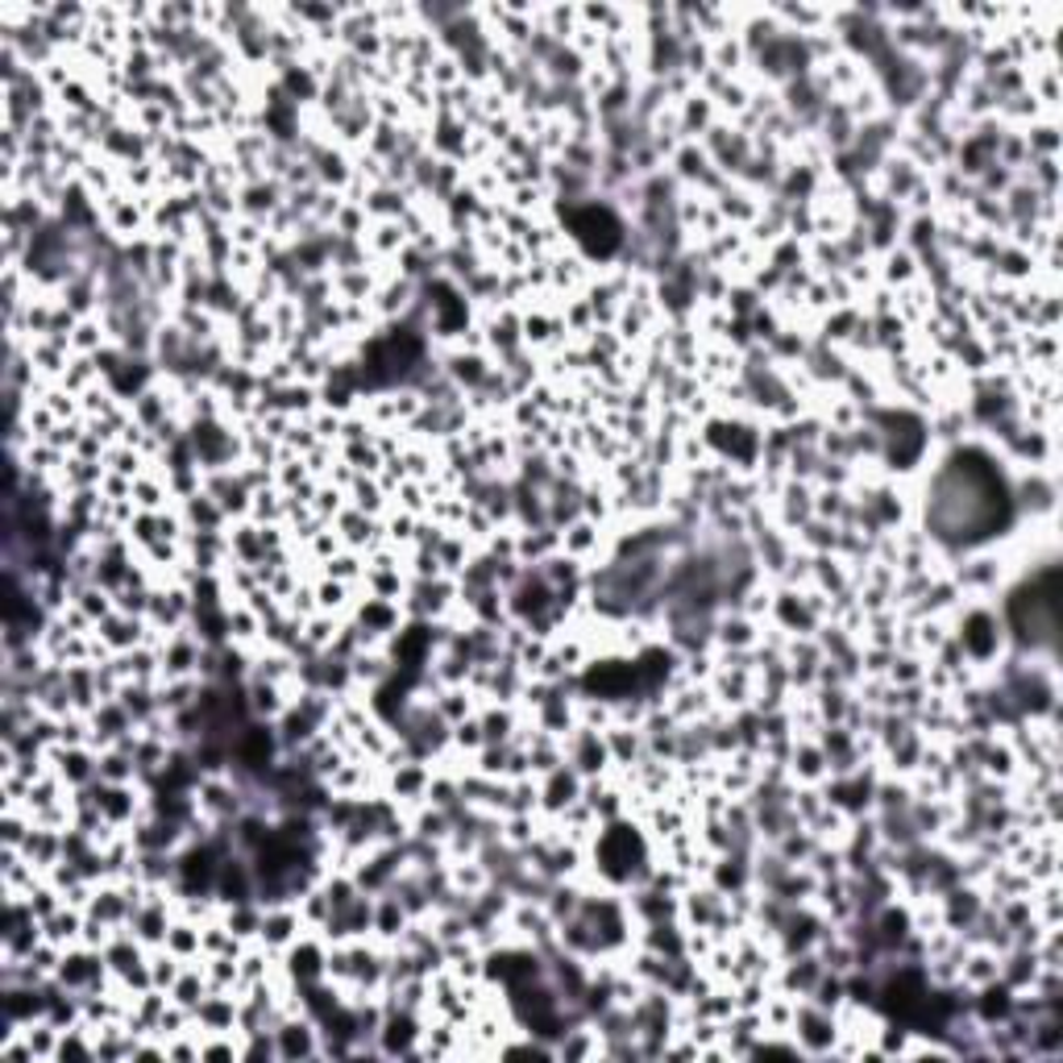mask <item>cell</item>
<instances>
[{
    "label": "cell",
    "mask_w": 1063,
    "mask_h": 1063,
    "mask_svg": "<svg viewBox=\"0 0 1063 1063\" xmlns=\"http://www.w3.org/2000/svg\"><path fill=\"white\" fill-rule=\"evenodd\" d=\"M790 1035L798 1042V1051H802V1060H827L835 1051V1042H839V1035H843L839 1030V1009H823L811 997H798L793 1001Z\"/></svg>",
    "instance_id": "cell-4"
},
{
    "label": "cell",
    "mask_w": 1063,
    "mask_h": 1063,
    "mask_svg": "<svg viewBox=\"0 0 1063 1063\" xmlns=\"http://www.w3.org/2000/svg\"><path fill=\"white\" fill-rule=\"evenodd\" d=\"M101 781H108V786H133L138 781V760L121 748H105L101 752Z\"/></svg>",
    "instance_id": "cell-18"
},
{
    "label": "cell",
    "mask_w": 1063,
    "mask_h": 1063,
    "mask_svg": "<svg viewBox=\"0 0 1063 1063\" xmlns=\"http://www.w3.org/2000/svg\"><path fill=\"white\" fill-rule=\"evenodd\" d=\"M495 1055H499V1060H520V1055H528V1060H557V1055H553V1042L541 1039V1035H528V1030H511V1035L495 1047Z\"/></svg>",
    "instance_id": "cell-15"
},
{
    "label": "cell",
    "mask_w": 1063,
    "mask_h": 1063,
    "mask_svg": "<svg viewBox=\"0 0 1063 1063\" xmlns=\"http://www.w3.org/2000/svg\"><path fill=\"white\" fill-rule=\"evenodd\" d=\"M603 548V523L586 520V516H578L574 523H565L562 528V553L565 557H574V562H590L594 553Z\"/></svg>",
    "instance_id": "cell-11"
},
{
    "label": "cell",
    "mask_w": 1063,
    "mask_h": 1063,
    "mask_svg": "<svg viewBox=\"0 0 1063 1063\" xmlns=\"http://www.w3.org/2000/svg\"><path fill=\"white\" fill-rule=\"evenodd\" d=\"M1018 516L1005 461L980 440H956L926 486V541L943 553H977L1005 536Z\"/></svg>",
    "instance_id": "cell-1"
},
{
    "label": "cell",
    "mask_w": 1063,
    "mask_h": 1063,
    "mask_svg": "<svg viewBox=\"0 0 1063 1063\" xmlns=\"http://www.w3.org/2000/svg\"><path fill=\"white\" fill-rule=\"evenodd\" d=\"M304 931H308V926H304L299 906H295V901H274V906H262V931H258L253 943H262L267 952L283 956Z\"/></svg>",
    "instance_id": "cell-7"
},
{
    "label": "cell",
    "mask_w": 1063,
    "mask_h": 1063,
    "mask_svg": "<svg viewBox=\"0 0 1063 1063\" xmlns=\"http://www.w3.org/2000/svg\"><path fill=\"white\" fill-rule=\"evenodd\" d=\"M449 744L458 752H474L486 744V735H482V723H479V714H470V719H461V723H453V735H449Z\"/></svg>",
    "instance_id": "cell-22"
},
{
    "label": "cell",
    "mask_w": 1063,
    "mask_h": 1063,
    "mask_svg": "<svg viewBox=\"0 0 1063 1063\" xmlns=\"http://www.w3.org/2000/svg\"><path fill=\"white\" fill-rule=\"evenodd\" d=\"M918 274H922V267H918V258L906 246H894V250H885V283H897V287H910Z\"/></svg>",
    "instance_id": "cell-19"
},
{
    "label": "cell",
    "mask_w": 1063,
    "mask_h": 1063,
    "mask_svg": "<svg viewBox=\"0 0 1063 1063\" xmlns=\"http://www.w3.org/2000/svg\"><path fill=\"white\" fill-rule=\"evenodd\" d=\"M731 200H740V191L731 196V188H723V196H719L714 212H719V216H728V212H731ZM735 209H740V221H744V225H752V221L760 216V204H756V200H748V204H735Z\"/></svg>",
    "instance_id": "cell-23"
},
{
    "label": "cell",
    "mask_w": 1063,
    "mask_h": 1063,
    "mask_svg": "<svg viewBox=\"0 0 1063 1063\" xmlns=\"http://www.w3.org/2000/svg\"><path fill=\"white\" fill-rule=\"evenodd\" d=\"M408 926H412V914L403 910V901H399L395 894H378L375 897V938H382L387 947H395Z\"/></svg>",
    "instance_id": "cell-12"
},
{
    "label": "cell",
    "mask_w": 1063,
    "mask_h": 1063,
    "mask_svg": "<svg viewBox=\"0 0 1063 1063\" xmlns=\"http://www.w3.org/2000/svg\"><path fill=\"white\" fill-rule=\"evenodd\" d=\"M221 922H225L237 938L253 943L258 931H262V901H237V906H225V910H221Z\"/></svg>",
    "instance_id": "cell-16"
},
{
    "label": "cell",
    "mask_w": 1063,
    "mask_h": 1063,
    "mask_svg": "<svg viewBox=\"0 0 1063 1063\" xmlns=\"http://www.w3.org/2000/svg\"><path fill=\"white\" fill-rule=\"evenodd\" d=\"M163 947H167L170 956L184 959V964H196V959H204V926L191 922V918H175Z\"/></svg>",
    "instance_id": "cell-13"
},
{
    "label": "cell",
    "mask_w": 1063,
    "mask_h": 1063,
    "mask_svg": "<svg viewBox=\"0 0 1063 1063\" xmlns=\"http://www.w3.org/2000/svg\"><path fill=\"white\" fill-rule=\"evenodd\" d=\"M350 594H354V586H345V582H336V578H324V574H320V582H316V606H320V611L341 615V611L350 606Z\"/></svg>",
    "instance_id": "cell-21"
},
{
    "label": "cell",
    "mask_w": 1063,
    "mask_h": 1063,
    "mask_svg": "<svg viewBox=\"0 0 1063 1063\" xmlns=\"http://www.w3.org/2000/svg\"><path fill=\"white\" fill-rule=\"evenodd\" d=\"M1055 479H1051V470H1030V474H1021V479H1014V503H1018V511H1030V516H1047V511H1055Z\"/></svg>",
    "instance_id": "cell-9"
},
{
    "label": "cell",
    "mask_w": 1063,
    "mask_h": 1063,
    "mask_svg": "<svg viewBox=\"0 0 1063 1063\" xmlns=\"http://www.w3.org/2000/svg\"><path fill=\"white\" fill-rule=\"evenodd\" d=\"M582 790H586V777L569 760L565 765H557L553 772H544L541 777V814H548V818H562L569 806H578L582 802Z\"/></svg>",
    "instance_id": "cell-8"
},
{
    "label": "cell",
    "mask_w": 1063,
    "mask_h": 1063,
    "mask_svg": "<svg viewBox=\"0 0 1063 1063\" xmlns=\"http://www.w3.org/2000/svg\"><path fill=\"white\" fill-rule=\"evenodd\" d=\"M947 636L956 640V648L964 652L968 665H993L1001 652H1005V624H1001L997 606H989L984 599L968 606H956V619L947 624Z\"/></svg>",
    "instance_id": "cell-3"
},
{
    "label": "cell",
    "mask_w": 1063,
    "mask_h": 1063,
    "mask_svg": "<svg viewBox=\"0 0 1063 1063\" xmlns=\"http://www.w3.org/2000/svg\"><path fill=\"white\" fill-rule=\"evenodd\" d=\"M22 1035H25V1042H29V1051H34V1060L38 1063H55V1051H59V1026L50 1018H38V1021H29V1026H22Z\"/></svg>",
    "instance_id": "cell-17"
},
{
    "label": "cell",
    "mask_w": 1063,
    "mask_h": 1063,
    "mask_svg": "<svg viewBox=\"0 0 1063 1063\" xmlns=\"http://www.w3.org/2000/svg\"><path fill=\"white\" fill-rule=\"evenodd\" d=\"M274 1042H279V1063L320 1060V1026L308 1014H299V1009L274 1026Z\"/></svg>",
    "instance_id": "cell-5"
},
{
    "label": "cell",
    "mask_w": 1063,
    "mask_h": 1063,
    "mask_svg": "<svg viewBox=\"0 0 1063 1063\" xmlns=\"http://www.w3.org/2000/svg\"><path fill=\"white\" fill-rule=\"evenodd\" d=\"M590 860H594V876L603 881V889L627 894L636 885H645L652 876V852H648V839L640 835V827L619 814L611 823H599L590 835Z\"/></svg>",
    "instance_id": "cell-2"
},
{
    "label": "cell",
    "mask_w": 1063,
    "mask_h": 1063,
    "mask_svg": "<svg viewBox=\"0 0 1063 1063\" xmlns=\"http://www.w3.org/2000/svg\"><path fill=\"white\" fill-rule=\"evenodd\" d=\"M84 918H87V910H80V906H63L59 914H50L43 922V935L50 938V943H59V947H75L80 935H84Z\"/></svg>",
    "instance_id": "cell-14"
},
{
    "label": "cell",
    "mask_w": 1063,
    "mask_h": 1063,
    "mask_svg": "<svg viewBox=\"0 0 1063 1063\" xmlns=\"http://www.w3.org/2000/svg\"><path fill=\"white\" fill-rule=\"evenodd\" d=\"M565 760L574 765V769L582 772L586 781H594V777H603L606 769H611V748H606V731L599 728H578L565 735Z\"/></svg>",
    "instance_id": "cell-6"
},
{
    "label": "cell",
    "mask_w": 1063,
    "mask_h": 1063,
    "mask_svg": "<svg viewBox=\"0 0 1063 1063\" xmlns=\"http://www.w3.org/2000/svg\"><path fill=\"white\" fill-rule=\"evenodd\" d=\"M188 964L179 956H170L167 947H154L150 952V980H154V989H163V993H170V984L179 980V972H184Z\"/></svg>",
    "instance_id": "cell-20"
},
{
    "label": "cell",
    "mask_w": 1063,
    "mask_h": 1063,
    "mask_svg": "<svg viewBox=\"0 0 1063 1063\" xmlns=\"http://www.w3.org/2000/svg\"><path fill=\"white\" fill-rule=\"evenodd\" d=\"M557 1060H603V1035L594 1021H574L562 1039L553 1042Z\"/></svg>",
    "instance_id": "cell-10"
}]
</instances>
